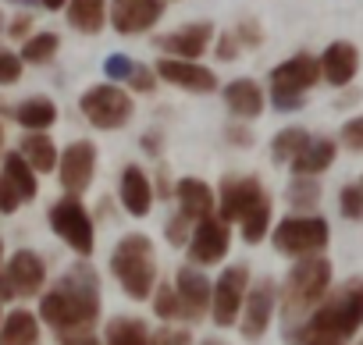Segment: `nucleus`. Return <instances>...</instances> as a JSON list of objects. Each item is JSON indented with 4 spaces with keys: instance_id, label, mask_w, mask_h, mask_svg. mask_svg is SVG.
<instances>
[{
    "instance_id": "nucleus-37",
    "label": "nucleus",
    "mask_w": 363,
    "mask_h": 345,
    "mask_svg": "<svg viewBox=\"0 0 363 345\" xmlns=\"http://www.w3.org/2000/svg\"><path fill=\"white\" fill-rule=\"evenodd\" d=\"M22 79V54L0 50V86H15Z\"/></svg>"
},
{
    "instance_id": "nucleus-27",
    "label": "nucleus",
    "mask_w": 363,
    "mask_h": 345,
    "mask_svg": "<svg viewBox=\"0 0 363 345\" xmlns=\"http://www.w3.org/2000/svg\"><path fill=\"white\" fill-rule=\"evenodd\" d=\"M104 345H150V327L139 317H114L107 320Z\"/></svg>"
},
{
    "instance_id": "nucleus-36",
    "label": "nucleus",
    "mask_w": 363,
    "mask_h": 345,
    "mask_svg": "<svg viewBox=\"0 0 363 345\" xmlns=\"http://www.w3.org/2000/svg\"><path fill=\"white\" fill-rule=\"evenodd\" d=\"M193 228H196V225H193L186 214L178 210V214L167 221V242H171V246H189V239H193Z\"/></svg>"
},
{
    "instance_id": "nucleus-21",
    "label": "nucleus",
    "mask_w": 363,
    "mask_h": 345,
    "mask_svg": "<svg viewBox=\"0 0 363 345\" xmlns=\"http://www.w3.org/2000/svg\"><path fill=\"white\" fill-rule=\"evenodd\" d=\"M359 72V54L352 43H331L320 54V79L331 86H349Z\"/></svg>"
},
{
    "instance_id": "nucleus-42",
    "label": "nucleus",
    "mask_w": 363,
    "mask_h": 345,
    "mask_svg": "<svg viewBox=\"0 0 363 345\" xmlns=\"http://www.w3.org/2000/svg\"><path fill=\"white\" fill-rule=\"evenodd\" d=\"M128 86H132L135 93H153V86H157V72H150L146 64H135L132 75H128Z\"/></svg>"
},
{
    "instance_id": "nucleus-6",
    "label": "nucleus",
    "mask_w": 363,
    "mask_h": 345,
    "mask_svg": "<svg viewBox=\"0 0 363 345\" xmlns=\"http://www.w3.org/2000/svg\"><path fill=\"white\" fill-rule=\"evenodd\" d=\"M331 239V228L324 217L317 214H296V217H285L278 221V228H271V242L278 253L299 260V256H313L328 246Z\"/></svg>"
},
{
    "instance_id": "nucleus-40",
    "label": "nucleus",
    "mask_w": 363,
    "mask_h": 345,
    "mask_svg": "<svg viewBox=\"0 0 363 345\" xmlns=\"http://www.w3.org/2000/svg\"><path fill=\"white\" fill-rule=\"evenodd\" d=\"M342 146L352 149V153H363V114L359 118H349L342 125Z\"/></svg>"
},
{
    "instance_id": "nucleus-20",
    "label": "nucleus",
    "mask_w": 363,
    "mask_h": 345,
    "mask_svg": "<svg viewBox=\"0 0 363 345\" xmlns=\"http://www.w3.org/2000/svg\"><path fill=\"white\" fill-rule=\"evenodd\" d=\"M118 196H121V207L132 214V217H146L150 207H153V186L146 179V171L128 164L121 171V186H118Z\"/></svg>"
},
{
    "instance_id": "nucleus-1",
    "label": "nucleus",
    "mask_w": 363,
    "mask_h": 345,
    "mask_svg": "<svg viewBox=\"0 0 363 345\" xmlns=\"http://www.w3.org/2000/svg\"><path fill=\"white\" fill-rule=\"evenodd\" d=\"M40 320L61 338L89 334L100 320V278L89 264H75L50 292L40 299Z\"/></svg>"
},
{
    "instance_id": "nucleus-30",
    "label": "nucleus",
    "mask_w": 363,
    "mask_h": 345,
    "mask_svg": "<svg viewBox=\"0 0 363 345\" xmlns=\"http://www.w3.org/2000/svg\"><path fill=\"white\" fill-rule=\"evenodd\" d=\"M239 228H242V239H246L250 246L264 242V239L271 235V200H260V203L239 221Z\"/></svg>"
},
{
    "instance_id": "nucleus-53",
    "label": "nucleus",
    "mask_w": 363,
    "mask_h": 345,
    "mask_svg": "<svg viewBox=\"0 0 363 345\" xmlns=\"http://www.w3.org/2000/svg\"><path fill=\"white\" fill-rule=\"evenodd\" d=\"M0 29H4V15H0Z\"/></svg>"
},
{
    "instance_id": "nucleus-7",
    "label": "nucleus",
    "mask_w": 363,
    "mask_h": 345,
    "mask_svg": "<svg viewBox=\"0 0 363 345\" xmlns=\"http://www.w3.org/2000/svg\"><path fill=\"white\" fill-rule=\"evenodd\" d=\"M86 121L93 128H104V132H114V128H125L128 118H132V96L118 86V82H100V86H89L79 100Z\"/></svg>"
},
{
    "instance_id": "nucleus-16",
    "label": "nucleus",
    "mask_w": 363,
    "mask_h": 345,
    "mask_svg": "<svg viewBox=\"0 0 363 345\" xmlns=\"http://www.w3.org/2000/svg\"><path fill=\"white\" fill-rule=\"evenodd\" d=\"M153 72H157V79H164L171 86H182L189 93H214L218 89V75L203 64L186 61V57H160Z\"/></svg>"
},
{
    "instance_id": "nucleus-24",
    "label": "nucleus",
    "mask_w": 363,
    "mask_h": 345,
    "mask_svg": "<svg viewBox=\"0 0 363 345\" xmlns=\"http://www.w3.org/2000/svg\"><path fill=\"white\" fill-rule=\"evenodd\" d=\"M0 345H40V317L29 310H11L0 320Z\"/></svg>"
},
{
    "instance_id": "nucleus-38",
    "label": "nucleus",
    "mask_w": 363,
    "mask_h": 345,
    "mask_svg": "<svg viewBox=\"0 0 363 345\" xmlns=\"http://www.w3.org/2000/svg\"><path fill=\"white\" fill-rule=\"evenodd\" d=\"M26 200H22V193L15 189V182L0 171V214H15L18 207H22Z\"/></svg>"
},
{
    "instance_id": "nucleus-39",
    "label": "nucleus",
    "mask_w": 363,
    "mask_h": 345,
    "mask_svg": "<svg viewBox=\"0 0 363 345\" xmlns=\"http://www.w3.org/2000/svg\"><path fill=\"white\" fill-rule=\"evenodd\" d=\"M132 68H135V61L132 57H125V54H111L107 61H104V75L111 79V82H128V75H132Z\"/></svg>"
},
{
    "instance_id": "nucleus-12",
    "label": "nucleus",
    "mask_w": 363,
    "mask_h": 345,
    "mask_svg": "<svg viewBox=\"0 0 363 345\" xmlns=\"http://www.w3.org/2000/svg\"><path fill=\"white\" fill-rule=\"evenodd\" d=\"M57 171H61L65 193L82 196L93 186V175H96V146L89 139H75L72 146H65V153L57 160Z\"/></svg>"
},
{
    "instance_id": "nucleus-2",
    "label": "nucleus",
    "mask_w": 363,
    "mask_h": 345,
    "mask_svg": "<svg viewBox=\"0 0 363 345\" xmlns=\"http://www.w3.org/2000/svg\"><path fill=\"white\" fill-rule=\"evenodd\" d=\"M363 327V278H345L331 295L317 302V310L289 327L292 345H345Z\"/></svg>"
},
{
    "instance_id": "nucleus-29",
    "label": "nucleus",
    "mask_w": 363,
    "mask_h": 345,
    "mask_svg": "<svg viewBox=\"0 0 363 345\" xmlns=\"http://www.w3.org/2000/svg\"><path fill=\"white\" fill-rule=\"evenodd\" d=\"M4 175L15 182V189L22 193V200H26V203H29V200H36V193H40L36 167L22 157V149H15V153H8V157H4Z\"/></svg>"
},
{
    "instance_id": "nucleus-26",
    "label": "nucleus",
    "mask_w": 363,
    "mask_h": 345,
    "mask_svg": "<svg viewBox=\"0 0 363 345\" xmlns=\"http://www.w3.org/2000/svg\"><path fill=\"white\" fill-rule=\"evenodd\" d=\"M15 121L29 132H47L54 121H57V103L47 100V96H33V100H22L15 107Z\"/></svg>"
},
{
    "instance_id": "nucleus-22",
    "label": "nucleus",
    "mask_w": 363,
    "mask_h": 345,
    "mask_svg": "<svg viewBox=\"0 0 363 345\" xmlns=\"http://www.w3.org/2000/svg\"><path fill=\"white\" fill-rule=\"evenodd\" d=\"M225 103H228V111H232L235 118L253 121V118H260V111H264V89H260L253 79H235V82L225 86Z\"/></svg>"
},
{
    "instance_id": "nucleus-56",
    "label": "nucleus",
    "mask_w": 363,
    "mask_h": 345,
    "mask_svg": "<svg viewBox=\"0 0 363 345\" xmlns=\"http://www.w3.org/2000/svg\"><path fill=\"white\" fill-rule=\"evenodd\" d=\"M0 320H4V317H0Z\"/></svg>"
},
{
    "instance_id": "nucleus-28",
    "label": "nucleus",
    "mask_w": 363,
    "mask_h": 345,
    "mask_svg": "<svg viewBox=\"0 0 363 345\" xmlns=\"http://www.w3.org/2000/svg\"><path fill=\"white\" fill-rule=\"evenodd\" d=\"M22 157L40 171V175H43V171H54L57 167V146H54V139L47 135V132H29L26 139H22Z\"/></svg>"
},
{
    "instance_id": "nucleus-48",
    "label": "nucleus",
    "mask_w": 363,
    "mask_h": 345,
    "mask_svg": "<svg viewBox=\"0 0 363 345\" xmlns=\"http://www.w3.org/2000/svg\"><path fill=\"white\" fill-rule=\"evenodd\" d=\"M61 345H104V341H96L93 334H75V338H61Z\"/></svg>"
},
{
    "instance_id": "nucleus-44",
    "label": "nucleus",
    "mask_w": 363,
    "mask_h": 345,
    "mask_svg": "<svg viewBox=\"0 0 363 345\" xmlns=\"http://www.w3.org/2000/svg\"><path fill=\"white\" fill-rule=\"evenodd\" d=\"M239 47H242V43H239L235 33L221 36V40H218V61H235V57H239Z\"/></svg>"
},
{
    "instance_id": "nucleus-9",
    "label": "nucleus",
    "mask_w": 363,
    "mask_h": 345,
    "mask_svg": "<svg viewBox=\"0 0 363 345\" xmlns=\"http://www.w3.org/2000/svg\"><path fill=\"white\" fill-rule=\"evenodd\" d=\"M246 288H250V271L242 264H232L221 271V278L214 281V299H211V317L218 327H232L239 324L242 302H246Z\"/></svg>"
},
{
    "instance_id": "nucleus-43",
    "label": "nucleus",
    "mask_w": 363,
    "mask_h": 345,
    "mask_svg": "<svg viewBox=\"0 0 363 345\" xmlns=\"http://www.w3.org/2000/svg\"><path fill=\"white\" fill-rule=\"evenodd\" d=\"M235 36H239L242 47H260V43H264V29H260V22H242V26L235 29Z\"/></svg>"
},
{
    "instance_id": "nucleus-54",
    "label": "nucleus",
    "mask_w": 363,
    "mask_h": 345,
    "mask_svg": "<svg viewBox=\"0 0 363 345\" xmlns=\"http://www.w3.org/2000/svg\"><path fill=\"white\" fill-rule=\"evenodd\" d=\"M0 256H4V242H0Z\"/></svg>"
},
{
    "instance_id": "nucleus-3",
    "label": "nucleus",
    "mask_w": 363,
    "mask_h": 345,
    "mask_svg": "<svg viewBox=\"0 0 363 345\" xmlns=\"http://www.w3.org/2000/svg\"><path fill=\"white\" fill-rule=\"evenodd\" d=\"M111 274L118 278L121 292L135 302L150 299L157 288V253L150 235H125L111 253Z\"/></svg>"
},
{
    "instance_id": "nucleus-55",
    "label": "nucleus",
    "mask_w": 363,
    "mask_h": 345,
    "mask_svg": "<svg viewBox=\"0 0 363 345\" xmlns=\"http://www.w3.org/2000/svg\"><path fill=\"white\" fill-rule=\"evenodd\" d=\"M359 186H363V179H359Z\"/></svg>"
},
{
    "instance_id": "nucleus-11",
    "label": "nucleus",
    "mask_w": 363,
    "mask_h": 345,
    "mask_svg": "<svg viewBox=\"0 0 363 345\" xmlns=\"http://www.w3.org/2000/svg\"><path fill=\"white\" fill-rule=\"evenodd\" d=\"M274 306H278V288H274L271 278H260L257 285H250V288H246L242 313H239V331H242V338H250V341L264 338L267 327H271Z\"/></svg>"
},
{
    "instance_id": "nucleus-32",
    "label": "nucleus",
    "mask_w": 363,
    "mask_h": 345,
    "mask_svg": "<svg viewBox=\"0 0 363 345\" xmlns=\"http://www.w3.org/2000/svg\"><path fill=\"white\" fill-rule=\"evenodd\" d=\"M285 200H289V207H296V210H313V207L320 203V182H317V179L292 175Z\"/></svg>"
},
{
    "instance_id": "nucleus-52",
    "label": "nucleus",
    "mask_w": 363,
    "mask_h": 345,
    "mask_svg": "<svg viewBox=\"0 0 363 345\" xmlns=\"http://www.w3.org/2000/svg\"><path fill=\"white\" fill-rule=\"evenodd\" d=\"M0 146H4V128H0Z\"/></svg>"
},
{
    "instance_id": "nucleus-5",
    "label": "nucleus",
    "mask_w": 363,
    "mask_h": 345,
    "mask_svg": "<svg viewBox=\"0 0 363 345\" xmlns=\"http://www.w3.org/2000/svg\"><path fill=\"white\" fill-rule=\"evenodd\" d=\"M320 79V57L292 54L278 68H271V103L274 111H299L306 103V89Z\"/></svg>"
},
{
    "instance_id": "nucleus-57",
    "label": "nucleus",
    "mask_w": 363,
    "mask_h": 345,
    "mask_svg": "<svg viewBox=\"0 0 363 345\" xmlns=\"http://www.w3.org/2000/svg\"><path fill=\"white\" fill-rule=\"evenodd\" d=\"M22 4H26V0H22Z\"/></svg>"
},
{
    "instance_id": "nucleus-8",
    "label": "nucleus",
    "mask_w": 363,
    "mask_h": 345,
    "mask_svg": "<svg viewBox=\"0 0 363 345\" xmlns=\"http://www.w3.org/2000/svg\"><path fill=\"white\" fill-rule=\"evenodd\" d=\"M50 228H54V235H57L68 249H75L79 256H89L93 246H96L93 217H89V210L82 207V200L72 196V193L50 207Z\"/></svg>"
},
{
    "instance_id": "nucleus-33",
    "label": "nucleus",
    "mask_w": 363,
    "mask_h": 345,
    "mask_svg": "<svg viewBox=\"0 0 363 345\" xmlns=\"http://www.w3.org/2000/svg\"><path fill=\"white\" fill-rule=\"evenodd\" d=\"M57 47H61L57 33H36V36H29L22 43V61L26 64H47L57 54Z\"/></svg>"
},
{
    "instance_id": "nucleus-19",
    "label": "nucleus",
    "mask_w": 363,
    "mask_h": 345,
    "mask_svg": "<svg viewBox=\"0 0 363 345\" xmlns=\"http://www.w3.org/2000/svg\"><path fill=\"white\" fill-rule=\"evenodd\" d=\"M174 200H178V210L186 214L189 221H203L218 210V196L214 189L203 182V179H182L174 186Z\"/></svg>"
},
{
    "instance_id": "nucleus-31",
    "label": "nucleus",
    "mask_w": 363,
    "mask_h": 345,
    "mask_svg": "<svg viewBox=\"0 0 363 345\" xmlns=\"http://www.w3.org/2000/svg\"><path fill=\"white\" fill-rule=\"evenodd\" d=\"M310 142V135L303 128H281L274 139H271V160L274 164H292V157Z\"/></svg>"
},
{
    "instance_id": "nucleus-35",
    "label": "nucleus",
    "mask_w": 363,
    "mask_h": 345,
    "mask_svg": "<svg viewBox=\"0 0 363 345\" xmlns=\"http://www.w3.org/2000/svg\"><path fill=\"white\" fill-rule=\"evenodd\" d=\"M338 207H342V217L349 221H363V186H345L338 193Z\"/></svg>"
},
{
    "instance_id": "nucleus-58",
    "label": "nucleus",
    "mask_w": 363,
    "mask_h": 345,
    "mask_svg": "<svg viewBox=\"0 0 363 345\" xmlns=\"http://www.w3.org/2000/svg\"><path fill=\"white\" fill-rule=\"evenodd\" d=\"M359 345H363V341H359Z\"/></svg>"
},
{
    "instance_id": "nucleus-45",
    "label": "nucleus",
    "mask_w": 363,
    "mask_h": 345,
    "mask_svg": "<svg viewBox=\"0 0 363 345\" xmlns=\"http://www.w3.org/2000/svg\"><path fill=\"white\" fill-rule=\"evenodd\" d=\"M29 29H33V18H29V15H18V18L8 26V33H11L15 40H22V36L29 40Z\"/></svg>"
},
{
    "instance_id": "nucleus-14",
    "label": "nucleus",
    "mask_w": 363,
    "mask_h": 345,
    "mask_svg": "<svg viewBox=\"0 0 363 345\" xmlns=\"http://www.w3.org/2000/svg\"><path fill=\"white\" fill-rule=\"evenodd\" d=\"M260 200H267V193H264L257 175H228V179H221V217L228 225L242 221Z\"/></svg>"
},
{
    "instance_id": "nucleus-18",
    "label": "nucleus",
    "mask_w": 363,
    "mask_h": 345,
    "mask_svg": "<svg viewBox=\"0 0 363 345\" xmlns=\"http://www.w3.org/2000/svg\"><path fill=\"white\" fill-rule=\"evenodd\" d=\"M211 36H214V26H211V22H189V26H182V29H174V33L160 36V40H157V47H160L164 54H171V57L196 61V57H203V54H207Z\"/></svg>"
},
{
    "instance_id": "nucleus-49",
    "label": "nucleus",
    "mask_w": 363,
    "mask_h": 345,
    "mask_svg": "<svg viewBox=\"0 0 363 345\" xmlns=\"http://www.w3.org/2000/svg\"><path fill=\"white\" fill-rule=\"evenodd\" d=\"M157 193H160L164 200L171 196V186H167V171H164V167H160V175H157Z\"/></svg>"
},
{
    "instance_id": "nucleus-23",
    "label": "nucleus",
    "mask_w": 363,
    "mask_h": 345,
    "mask_svg": "<svg viewBox=\"0 0 363 345\" xmlns=\"http://www.w3.org/2000/svg\"><path fill=\"white\" fill-rule=\"evenodd\" d=\"M335 164V142L331 139H310L296 157H292V175H303V179H317Z\"/></svg>"
},
{
    "instance_id": "nucleus-34",
    "label": "nucleus",
    "mask_w": 363,
    "mask_h": 345,
    "mask_svg": "<svg viewBox=\"0 0 363 345\" xmlns=\"http://www.w3.org/2000/svg\"><path fill=\"white\" fill-rule=\"evenodd\" d=\"M150 299H153V313L160 320H182V302H178L174 285H157Z\"/></svg>"
},
{
    "instance_id": "nucleus-51",
    "label": "nucleus",
    "mask_w": 363,
    "mask_h": 345,
    "mask_svg": "<svg viewBox=\"0 0 363 345\" xmlns=\"http://www.w3.org/2000/svg\"><path fill=\"white\" fill-rule=\"evenodd\" d=\"M203 345H225V341H214V338H207V341H203Z\"/></svg>"
},
{
    "instance_id": "nucleus-41",
    "label": "nucleus",
    "mask_w": 363,
    "mask_h": 345,
    "mask_svg": "<svg viewBox=\"0 0 363 345\" xmlns=\"http://www.w3.org/2000/svg\"><path fill=\"white\" fill-rule=\"evenodd\" d=\"M150 345H193V334L182 327H160L157 334H150Z\"/></svg>"
},
{
    "instance_id": "nucleus-4",
    "label": "nucleus",
    "mask_w": 363,
    "mask_h": 345,
    "mask_svg": "<svg viewBox=\"0 0 363 345\" xmlns=\"http://www.w3.org/2000/svg\"><path fill=\"white\" fill-rule=\"evenodd\" d=\"M331 288V264L324 256H299L281 285V310L289 320H303Z\"/></svg>"
},
{
    "instance_id": "nucleus-25",
    "label": "nucleus",
    "mask_w": 363,
    "mask_h": 345,
    "mask_svg": "<svg viewBox=\"0 0 363 345\" xmlns=\"http://www.w3.org/2000/svg\"><path fill=\"white\" fill-rule=\"evenodd\" d=\"M68 26L82 36H96L107 22V0H68Z\"/></svg>"
},
{
    "instance_id": "nucleus-10",
    "label": "nucleus",
    "mask_w": 363,
    "mask_h": 345,
    "mask_svg": "<svg viewBox=\"0 0 363 345\" xmlns=\"http://www.w3.org/2000/svg\"><path fill=\"white\" fill-rule=\"evenodd\" d=\"M189 264L196 267H211V264H221L232 249V232H228V221L225 217H203L196 221L193 228V239H189Z\"/></svg>"
},
{
    "instance_id": "nucleus-46",
    "label": "nucleus",
    "mask_w": 363,
    "mask_h": 345,
    "mask_svg": "<svg viewBox=\"0 0 363 345\" xmlns=\"http://www.w3.org/2000/svg\"><path fill=\"white\" fill-rule=\"evenodd\" d=\"M228 139H232V142H239V146H250V142H253V135H250L242 125H232V128H228Z\"/></svg>"
},
{
    "instance_id": "nucleus-15",
    "label": "nucleus",
    "mask_w": 363,
    "mask_h": 345,
    "mask_svg": "<svg viewBox=\"0 0 363 345\" xmlns=\"http://www.w3.org/2000/svg\"><path fill=\"white\" fill-rule=\"evenodd\" d=\"M164 15V0H111V26L121 36L150 33Z\"/></svg>"
},
{
    "instance_id": "nucleus-17",
    "label": "nucleus",
    "mask_w": 363,
    "mask_h": 345,
    "mask_svg": "<svg viewBox=\"0 0 363 345\" xmlns=\"http://www.w3.org/2000/svg\"><path fill=\"white\" fill-rule=\"evenodd\" d=\"M4 274H8L15 295H40L43 285H47V264H43V256L33 253V249H18V253H11Z\"/></svg>"
},
{
    "instance_id": "nucleus-13",
    "label": "nucleus",
    "mask_w": 363,
    "mask_h": 345,
    "mask_svg": "<svg viewBox=\"0 0 363 345\" xmlns=\"http://www.w3.org/2000/svg\"><path fill=\"white\" fill-rule=\"evenodd\" d=\"M174 292L182 302V320H203L211 313V299H214V281L200 271V267H182L174 278Z\"/></svg>"
},
{
    "instance_id": "nucleus-47",
    "label": "nucleus",
    "mask_w": 363,
    "mask_h": 345,
    "mask_svg": "<svg viewBox=\"0 0 363 345\" xmlns=\"http://www.w3.org/2000/svg\"><path fill=\"white\" fill-rule=\"evenodd\" d=\"M143 149H146V153H160V135H157V132H146V135H143Z\"/></svg>"
},
{
    "instance_id": "nucleus-50",
    "label": "nucleus",
    "mask_w": 363,
    "mask_h": 345,
    "mask_svg": "<svg viewBox=\"0 0 363 345\" xmlns=\"http://www.w3.org/2000/svg\"><path fill=\"white\" fill-rule=\"evenodd\" d=\"M40 4H43L47 11H61V8H68V0H40Z\"/></svg>"
}]
</instances>
